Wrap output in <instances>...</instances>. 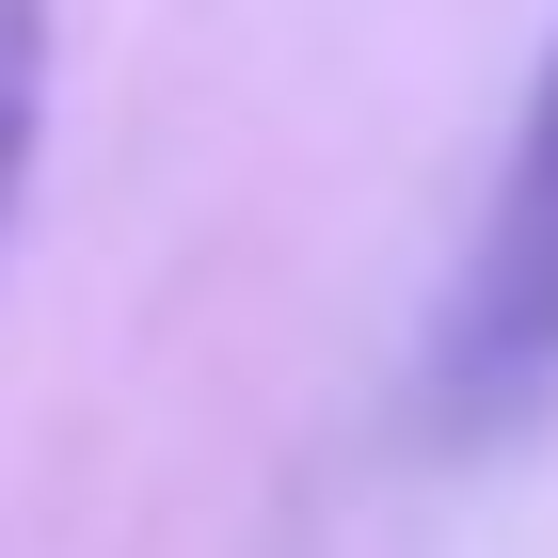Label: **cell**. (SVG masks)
<instances>
[{
  "label": "cell",
  "mask_w": 558,
  "mask_h": 558,
  "mask_svg": "<svg viewBox=\"0 0 558 558\" xmlns=\"http://www.w3.org/2000/svg\"><path fill=\"white\" fill-rule=\"evenodd\" d=\"M447 430H511L526 399L558 384V33H543V81H526V144H511V192L478 223V271L447 303Z\"/></svg>",
  "instance_id": "cell-1"
},
{
  "label": "cell",
  "mask_w": 558,
  "mask_h": 558,
  "mask_svg": "<svg viewBox=\"0 0 558 558\" xmlns=\"http://www.w3.org/2000/svg\"><path fill=\"white\" fill-rule=\"evenodd\" d=\"M33 129H48V33H33V0H0V208L33 175Z\"/></svg>",
  "instance_id": "cell-2"
}]
</instances>
